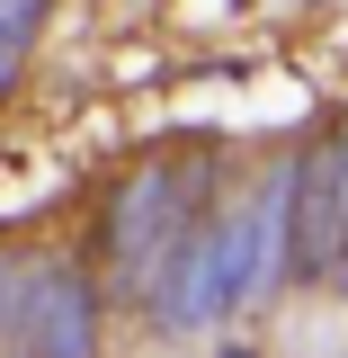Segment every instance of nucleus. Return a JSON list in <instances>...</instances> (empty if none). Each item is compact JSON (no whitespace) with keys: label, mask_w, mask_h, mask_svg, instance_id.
Segmentation results:
<instances>
[{"label":"nucleus","mask_w":348,"mask_h":358,"mask_svg":"<svg viewBox=\"0 0 348 358\" xmlns=\"http://www.w3.org/2000/svg\"><path fill=\"white\" fill-rule=\"evenodd\" d=\"M286 197L304 206V242H295V278H331V233H348V188H340V206H331V162H304Z\"/></svg>","instance_id":"1"}]
</instances>
